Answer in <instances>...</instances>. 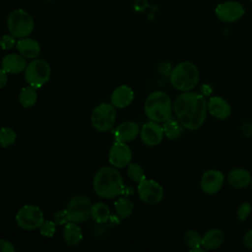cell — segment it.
I'll list each match as a JSON object with an SVG mask.
<instances>
[{
  "mask_svg": "<svg viewBox=\"0 0 252 252\" xmlns=\"http://www.w3.org/2000/svg\"><path fill=\"white\" fill-rule=\"evenodd\" d=\"M208 101L203 94L181 92L172 102L173 112L184 129L195 131L203 126L208 113Z\"/></svg>",
  "mask_w": 252,
  "mask_h": 252,
  "instance_id": "6da1fadb",
  "label": "cell"
},
{
  "mask_svg": "<svg viewBox=\"0 0 252 252\" xmlns=\"http://www.w3.org/2000/svg\"><path fill=\"white\" fill-rule=\"evenodd\" d=\"M94 193L103 199H112L122 195L125 191L123 177L114 166H102L93 179Z\"/></svg>",
  "mask_w": 252,
  "mask_h": 252,
  "instance_id": "7a4b0ae2",
  "label": "cell"
},
{
  "mask_svg": "<svg viewBox=\"0 0 252 252\" xmlns=\"http://www.w3.org/2000/svg\"><path fill=\"white\" fill-rule=\"evenodd\" d=\"M144 111L149 120L163 123L172 116V101L166 93L153 92L144 102Z\"/></svg>",
  "mask_w": 252,
  "mask_h": 252,
  "instance_id": "3957f363",
  "label": "cell"
},
{
  "mask_svg": "<svg viewBox=\"0 0 252 252\" xmlns=\"http://www.w3.org/2000/svg\"><path fill=\"white\" fill-rule=\"evenodd\" d=\"M199 69L190 61L178 63L173 67L169 75L171 86L180 92H189L195 89L199 83Z\"/></svg>",
  "mask_w": 252,
  "mask_h": 252,
  "instance_id": "277c9868",
  "label": "cell"
},
{
  "mask_svg": "<svg viewBox=\"0 0 252 252\" xmlns=\"http://www.w3.org/2000/svg\"><path fill=\"white\" fill-rule=\"evenodd\" d=\"M7 28L9 32L16 38L29 36L34 29L32 16L24 9L13 10L7 18Z\"/></svg>",
  "mask_w": 252,
  "mask_h": 252,
  "instance_id": "5b68a950",
  "label": "cell"
},
{
  "mask_svg": "<svg viewBox=\"0 0 252 252\" xmlns=\"http://www.w3.org/2000/svg\"><path fill=\"white\" fill-rule=\"evenodd\" d=\"M24 73L28 85L34 89H39L49 81L51 68L44 59L35 58L28 63Z\"/></svg>",
  "mask_w": 252,
  "mask_h": 252,
  "instance_id": "8992f818",
  "label": "cell"
},
{
  "mask_svg": "<svg viewBox=\"0 0 252 252\" xmlns=\"http://www.w3.org/2000/svg\"><path fill=\"white\" fill-rule=\"evenodd\" d=\"M116 120V110L111 103L102 102L96 105L91 114L92 126L98 132L110 130Z\"/></svg>",
  "mask_w": 252,
  "mask_h": 252,
  "instance_id": "52a82bcc",
  "label": "cell"
},
{
  "mask_svg": "<svg viewBox=\"0 0 252 252\" xmlns=\"http://www.w3.org/2000/svg\"><path fill=\"white\" fill-rule=\"evenodd\" d=\"M15 219L20 228L24 230H34L38 229L44 220V216L39 207L32 204H26L18 210Z\"/></svg>",
  "mask_w": 252,
  "mask_h": 252,
  "instance_id": "ba28073f",
  "label": "cell"
},
{
  "mask_svg": "<svg viewBox=\"0 0 252 252\" xmlns=\"http://www.w3.org/2000/svg\"><path fill=\"white\" fill-rule=\"evenodd\" d=\"M91 199L83 194H77L73 196L68 204L67 211L70 216V220L76 223H82L89 220L91 217V208H92Z\"/></svg>",
  "mask_w": 252,
  "mask_h": 252,
  "instance_id": "9c48e42d",
  "label": "cell"
},
{
  "mask_svg": "<svg viewBox=\"0 0 252 252\" xmlns=\"http://www.w3.org/2000/svg\"><path fill=\"white\" fill-rule=\"evenodd\" d=\"M137 193L140 200L150 206L158 205L163 199L162 186L154 179L145 178L138 183Z\"/></svg>",
  "mask_w": 252,
  "mask_h": 252,
  "instance_id": "30bf717a",
  "label": "cell"
},
{
  "mask_svg": "<svg viewBox=\"0 0 252 252\" xmlns=\"http://www.w3.org/2000/svg\"><path fill=\"white\" fill-rule=\"evenodd\" d=\"M245 13L244 7L236 1H225L217 5L215 14L223 23H234L240 20Z\"/></svg>",
  "mask_w": 252,
  "mask_h": 252,
  "instance_id": "8fae6325",
  "label": "cell"
},
{
  "mask_svg": "<svg viewBox=\"0 0 252 252\" xmlns=\"http://www.w3.org/2000/svg\"><path fill=\"white\" fill-rule=\"evenodd\" d=\"M132 159V151L127 143L115 141L109 149L108 160L109 163L116 167L122 168L127 166Z\"/></svg>",
  "mask_w": 252,
  "mask_h": 252,
  "instance_id": "7c38bea8",
  "label": "cell"
},
{
  "mask_svg": "<svg viewBox=\"0 0 252 252\" xmlns=\"http://www.w3.org/2000/svg\"><path fill=\"white\" fill-rule=\"evenodd\" d=\"M224 183V175L220 170H206L200 179V187L205 194L214 195L220 191Z\"/></svg>",
  "mask_w": 252,
  "mask_h": 252,
  "instance_id": "4fadbf2b",
  "label": "cell"
},
{
  "mask_svg": "<svg viewBox=\"0 0 252 252\" xmlns=\"http://www.w3.org/2000/svg\"><path fill=\"white\" fill-rule=\"evenodd\" d=\"M140 137L146 146L156 147L159 145L163 140V128L159 123L150 120L140 129Z\"/></svg>",
  "mask_w": 252,
  "mask_h": 252,
  "instance_id": "5bb4252c",
  "label": "cell"
},
{
  "mask_svg": "<svg viewBox=\"0 0 252 252\" xmlns=\"http://www.w3.org/2000/svg\"><path fill=\"white\" fill-rule=\"evenodd\" d=\"M208 112L216 119L224 120L231 114L230 104L220 96H213L209 99Z\"/></svg>",
  "mask_w": 252,
  "mask_h": 252,
  "instance_id": "9a60e30c",
  "label": "cell"
},
{
  "mask_svg": "<svg viewBox=\"0 0 252 252\" xmlns=\"http://www.w3.org/2000/svg\"><path fill=\"white\" fill-rule=\"evenodd\" d=\"M113 135L115 141L128 143L134 141L140 135V128L134 121H125L116 127Z\"/></svg>",
  "mask_w": 252,
  "mask_h": 252,
  "instance_id": "2e32d148",
  "label": "cell"
},
{
  "mask_svg": "<svg viewBox=\"0 0 252 252\" xmlns=\"http://www.w3.org/2000/svg\"><path fill=\"white\" fill-rule=\"evenodd\" d=\"M134 100V92L127 85L117 87L111 94L110 103L115 108H124L132 103Z\"/></svg>",
  "mask_w": 252,
  "mask_h": 252,
  "instance_id": "e0dca14e",
  "label": "cell"
},
{
  "mask_svg": "<svg viewBox=\"0 0 252 252\" xmlns=\"http://www.w3.org/2000/svg\"><path fill=\"white\" fill-rule=\"evenodd\" d=\"M28 63L26 58L17 53H10L5 55L1 60V67L11 74H19L24 72Z\"/></svg>",
  "mask_w": 252,
  "mask_h": 252,
  "instance_id": "ac0fdd59",
  "label": "cell"
},
{
  "mask_svg": "<svg viewBox=\"0 0 252 252\" xmlns=\"http://www.w3.org/2000/svg\"><path fill=\"white\" fill-rule=\"evenodd\" d=\"M16 48L21 55H23L26 59H35L40 54V45L39 43L29 36L19 38L16 43Z\"/></svg>",
  "mask_w": 252,
  "mask_h": 252,
  "instance_id": "d6986e66",
  "label": "cell"
},
{
  "mask_svg": "<svg viewBox=\"0 0 252 252\" xmlns=\"http://www.w3.org/2000/svg\"><path fill=\"white\" fill-rule=\"evenodd\" d=\"M252 174L243 167L231 169L227 174V182L234 189H243L250 185Z\"/></svg>",
  "mask_w": 252,
  "mask_h": 252,
  "instance_id": "ffe728a7",
  "label": "cell"
},
{
  "mask_svg": "<svg viewBox=\"0 0 252 252\" xmlns=\"http://www.w3.org/2000/svg\"><path fill=\"white\" fill-rule=\"evenodd\" d=\"M224 241V233L220 228H210L202 235V247L205 250H216Z\"/></svg>",
  "mask_w": 252,
  "mask_h": 252,
  "instance_id": "44dd1931",
  "label": "cell"
},
{
  "mask_svg": "<svg viewBox=\"0 0 252 252\" xmlns=\"http://www.w3.org/2000/svg\"><path fill=\"white\" fill-rule=\"evenodd\" d=\"M63 239L69 246H76L83 240V232L79 223L69 221L64 224L62 230Z\"/></svg>",
  "mask_w": 252,
  "mask_h": 252,
  "instance_id": "7402d4cb",
  "label": "cell"
},
{
  "mask_svg": "<svg viewBox=\"0 0 252 252\" xmlns=\"http://www.w3.org/2000/svg\"><path fill=\"white\" fill-rule=\"evenodd\" d=\"M162 128H163L164 136L168 140L178 139L182 135V132L184 129L181 123L178 121V119L173 118L172 116L162 123Z\"/></svg>",
  "mask_w": 252,
  "mask_h": 252,
  "instance_id": "603a6c76",
  "label": "cell"
},
{
  "mask_svg": "<svg viewBox=\"0 0 252 252\" xmlns=\"http://www.w3.org/2000/svg\"><path fill=\"white\" fill-rule=\"evenodd\" d=\"M91 218L97 223H104L110 218L109 208L103 202H96L92 205Z\"/></svg>",
  "mask_w": 252,
  "mask_h": 252,
  "instance_id": "cb8c5ba5",
  "label": "cell"
},
{
  "mask_svg": "<svg viewBox=\"0 0 252 252\" xmlns=\"http://www.w3.org/2000/svg\"><path fill=\"white\" fill-rule=\"evenodd\" d=\"M183 241L186 247L193 252L204 251L202 247V235L195 229H189L184 233Z\"/></svg>",
  "mask_w": 252,
  "mask_h": 252,
  "instance_id": "d4e9b609",
  "label": "cell"
},
{
  "mask_svg": "<svg viewBox=\"0 0 252 252\" xmlns=\"http://www.w3.org/2000/svg\"><path fill=\"white\" fill-rule=\"evenodd\" d=\"M114 210L120 219H126L132 215L134 204L126 197H120L114 202Z\"/></svg>",
  "mask_w": 252,
  "mask_h": 252,
  "instance_id": "484cf974",
  "label": "cell"
},
{
  "mask_svg": "<svg viewBox=\"0 0 252 252\" xmlns=\"http://www.w3.org/2000/svg\"><path fill=\"white\" fill-rule=\"evenodd\" d=\"M36 100H37L36 89H34L32 86H28L21 90L19 94V101L23 107L25 108L32 107V105L35 104Z\"/></svg>",
  "mask_w": 252,
  "mask_h": 252,
  "instance_id": "4316f807",
  "label": "cell"
},
{
  "mask_svg": "<svg viewBox=\"0 0 252 252\" xmlns=\"http://www.w3.org/2000/svg\"><path fill=\"white\" fill-rule=\"evenodd\" d=\"M17 139V134L14 129L10 127L0 128V147L7 148L12 146Z\"/></svg>",
  "mask_w": 252,
  "mask_h": 252,
  "instance_id": "83f0119b",
  "label": "cell"
},
{
  "mask_svg": "<svg viewBox=\"0 0 252 252\" xmlns=\"http://www.w3.org/2000/svg\"><path fill=\"white\" fill-rule=\"evenodd\" d=\"M127 175L132 181L136 183H139L140 181L146 178V174L143 167L135 162H130L127 165Z\"/></svg>",
  "mask_w": 252,
  "mask_h": 252,
  "instance_id": "f1b7e54d",
  "label": "cell"
},
{
  "mask_svg": "<svg viewBox=\"0 0 252 252\" xmlns=\"http://www.w3.org/2000/svg\"><path fill=\"white\" fill-rule=\"evenodd\" d=\"M56 223L54 220H44L40 226L38 227L39 232L41 235L45 237H52L56 232Z\"/></svg>",
  "mask_w": 252,
  "mask_h": 252,
  "instance_id": "f546056e",
  "label": "cell"
},
{
  "mask_svg": "<svg viewBox=\"0 0 252 252\" xmlns=\"http://www.w3.org/2000/svg\"><path fill=\"white\" fill-rule=\"evenodd\" d=\"M252 212V205L250 202H242L236 210V218L239 221H245Z\"/></svg>",
  "mask_w": 252,
  "mask_h": 252,
  "instance_id": "4dcf8cb0",
  "label": "cell"
},
{
  "mask_svg": "<svg viewBox=\"0 0 252 252\" xmlns=\"http://www.w3.org/2000/svg\"><path fill=\"white\" fill-rule=\"evenodd\" d=\"M53 220H54V221H55V223H56L57 225H64V224H66L67 222L71 221L70 216H69V213H68L67 209L60 210V211L56 212V213L53 215Z\"/></svg>",
  "mask_w": 252,
  "mask_h": 252,
  "instance_id": "1f68e13d",
  "label": "cell"
},
{
  "mask_svg": "<svg viewBox=\"0 0 252 252\" xmlns=\"http://www.w3.org/2000/svg\"><path fill=\"white\" fill-rule=\"evenodd\" d=\"M15 38L16 37L13 36L11 33H7V34L2 35L1 38H0V47L3 50L12 49L16 45V43H17Z\"/></svg>",
  "mask_w": 252,
  "mask_h": 252,
  "instance_id": "d6a6232c",
  "label": "cell"
},
{
  "mask_svg": "<svg viewBox=\"0 0 252 252\" xmlns=\"http://www.w3.org/2000/svg\"><path fill=\"white\" fill-rule=\"evenodd\" d=\"M15 251V247L14 245L6 240V239H0V252H14Z\"/></svg>",
  "mask_w": 252,
  "mask_h": 252,
  "instance_id": "836d02e7",
  "label": "cell"
},
{
  "mask_svg": "<svg viewBox=\"0 0 252 252\" xmlns=\"http://www.w3.org/2000/svg\"><path fill=\"white\" fill-rule=\"evenodd\" d=\"M243 243L247 248L252 249V229H249L244 233Z\"/></svg>",
  "mask_w": 252,
  "mask_h": 252,
  "instance_id": "e575fe53",
  "label": "cell"
},
{
  "mask_svg": "<svg viewBox=\"0 0 252 252\" xmlns=\"http://www.w3.org/2000/svg\"><path fill=\"white\" fill-rule=\"evenodd\" d=\"M8 82V72L0 67V89H3Z\"/></svg>",
  "mask_w": 252,
  "mask_h": 252,
  "instance_id": "d590c367",
  "label": "cell"
},
{
  "mask_svg": "<svg viewBox=\"0 0 252 252\" xmlns=\"http://www.w3.org/2000/svg\"><path fill=\"white\" fill-rule=\"evenodd\" d=\"M250 185H251V187H252V178H251V182H250Z\"/></svg>",
  "mask_w": 252,
  "mask_h": 252,
  "instance_id": "8d00e7d4",
  "label": "cell"
},
{
  "mask_svg": "<svg viewBox=\"0 0 252 252\" xmlns=\"http://www.w3.org/2000/svg\"><path fill=\"white\" fill-rule=\"evenodd\" d=\"M45 1H53V0H45Z\"/></svg>",
  "mask_w": 252,
  "mask_h": 252,
  "instance_id": "74e56055",
  "label": "cell"
},
{
  "mask_svg": "<svg viewBox=\"0 0 252 252\" xmlns=\"http://www.w3.org/2000/svg\"><path fill=\"white\" fill-rule=\"evenodd\" d=\"M250 1H251V2H252V0H250Z\"/></svg>",
  "mask_w": 252,
  "mask_h": 252,
  "instance_id": "f35d334b",
  "label": "cell"
}]
</instances>
